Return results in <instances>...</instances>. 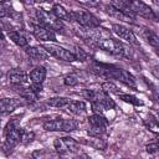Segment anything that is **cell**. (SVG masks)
Returning <instances> with one entry per match:
<instances>
[{
	"mask_svg": "<svg viewBox=\"0 0 159 159\" xmlns=\"http://www.w3.org/2000/svg\"><path fill=\"white\" fill-rule=\"evenodd\" d=\"M68 103H70V99L66 97H55L48 101V104L52 107H63V106H67Z\"/></svg>",
	"mask_w": 159,
	"mask_h": 159,
	"instance_id": "cell-22",
	"label": "cell"
},
{
	"mask_svg": "<svg viewBox=\"0 0 159 159\" xmlns=\"http://www.w3.org/2000/svg\"><path fill=\"white\" fill-rule=\"evenodd\" d=\"M77 128V122L73 119H53L43 123V129L48 132H71Z\"/></svg>",
	"mask_w": 159,
	"mask_h": 159,
	"instance_id": "cell-2",
	"label": "cell"
},
{
	"mask_svg": "<svg viewBox=\"0 0 159 159\" xmlns=\"http://www.w3.org/2000/svg\"><path fill=\"white\" fill-rule=\"evenodd\" d=\"M102 89L104 91V93H118L117 86L113 84L112 82H104V83H102Z\"/></svg>",
	"mask_w": 159,
	"mask_h": 159,
	"instance_id": "cell-23",
	"label": "cell"
},
{
	"mask_svg": "<svg viewBox=\"0 0 159 159\" xmlns=\"http://www.w3.org/2000/svg\"><path fill=\"white\" fill-rule=\"evenodd\" d=\"M7 80L14 84H24L27 82V75L21 68H12L7 72Z\"/></svg>",
	"mask_w": 159,
	"mask_h": 159,
	"instance_id": "cell-14",
	"label": "cell"
},
{
	"mask_svg": "<svg viewBox=\"0 0 159 159\" xmlns=\"http://www.w3.org/2000/svg\"><path fill=\"white\" fill-rule=\"evenodd\" d=\"M53 145H55V149L63 154V153H70V152H76L77 148H78V143L71 138V137H63V138H57L55 142H53Z\"/></svg>",
	"mask_w": 159,
	"mask_h": 159,
	"instance_id": "cell-10",
	"label": "cell"
},
{
	"mask_svg": "<svg viewBox=\"0 0 159 159\" xmlns=\"http://www.w3.org/2000/svg\"><path fill=\"white\" fill-rule=\"evenodd\" d=\"M112 30L119 39H122V40H124V41H127L129 43H135L137 42L135 41L137 39H135V36H134V34H133V31L130 29H128V27H125L123 25H119V24H114L112 26Z\"/></svg>",
	"mask_w": 159,
	"mask_h": 159,
	"instance_id": "cell-13",
	"label": "cell"
},
{
	"mask_svg": "<svg viewBox=\"0 0 159 159\" xmlns=\"http://www.w3.org/2000/svg\"><path fill=\"white\" fill-rule=\"evenodd\" d=\"M60 21H62V20H66V21H70L71 19H72V16H71V12H68L63 6H61L60 4H56V5H53V7H52V11H51Z\"/></svg>",
	"mask_w": 159,
	"mask_h": 159,
	"instance_id": "cell-18",
	"label": "cell"
},
{
	"mask_svg": "<svg viewBox=\"0 0 159 159\" xmlns=\"http://www.w3.org/2000/svg\"><path fill=\"white\" fill-rule=\"evenodd\" d=\"M9 37L20 47H24V46H27V39L20 32V31H9Z\"/></svg>",
	"mask_w": 159,
	"mask_h": 159,
	"instance_id": "cell-19",
	"label": "cell"
},
{
	"mask_svg": "<svg viewBox=\"0 0 159 159\" xmlns=\"http://www.w3.org/2000/svg\"><path fill=\"white\" fill-rule=\"evenodd\" d=\"M42 48L47 52V55H51V56H53V57H56V58H58V60H62V61H66V62L75 61L73 55H72L68 50H66V48H63V47H61V46L45 45Z\"/></svg>",
	"mask_w": 159,
	"mask_h": 159,
	"instance_id": "cell-9",
	"label": "cell"
},
{
	"mask_svg": "<svg viewBox=\"0 0 159 159\" xmlns=\"http://www.w3.org/2000/svg\"><path fill=\"white\" fill-rule=\"evenodd\" d=\"M32 34L39 41H55L56 40L55 32L51 29L45 27L40 24L32 26Z\"/></svg>",
	"mask_w": 159,
	"mask_h": 159,
	"instance_id": "cell-11",
	"label": "cell"
},
{
	"mask_svg": "<svg viewBox=\"0 0 159 159\" xmlns=\"http://www.w3.org/2000/svg\"><path fill=\"white\" fill-rule=\"evenodd\" d=\"M7 15V7L4 4H0V17H5Z\"/></svg>",
	"mask_w": 159,
	"mask_h": 159,
	"instance_id": "cell-29",
	"label": "cell"
},
{
	"mask_svg": "<svg viewBox=\"0 0 159 159\" xmlns=\"http://www.w3.org/2000/svg\"><path fill=\"white\" fill-rule=\"evenodd\" d=\"M107 11H108V14H109V15H112L113 17H117V19L123 20V21H125V22H133V21H134V15H133V14H128V12L120 11V10H118V9L113 7L111 4L108 5Z\"/></svg>",
	"mask_w": 159,
	"mask_h": 159,
	"instance_id": "cell-15",
	"label": "cell"
},
{
	"mask_svg": "<svg viewBox=\"0 0 159 159\" xmlns=\"http://www.w3.org/2000/svg\"><path fill=\"white\" fill-rule=\"evenodd\" d=\"M46 77V68L43 66H36L30 72V78L34 84H41Z\"/></svg>",
	"mask_w": 159,
	"mask_h": 159,
	"instance_id": "cell-16",
	"label": "cell"
},
{
	"mask_svg": "<svg viewBox=\"0 0 159 159\" xmlns=\"http://www.w3.org/2000/svg\"><path fill=\"white\" fill-rule=\"evenodd\" d=\"M72 55H73V57H75V60H80V61H84L86 58H87V55L81 50V48H78V47H75V51H70Z\"/></svg>",
	"mask_w": 159,
	"mask_h": 159,
	"instance_id": "cell-25",
	"label": "cell"
},
{
	"mask_svg": "<svg viewBox=\"0 0 159 159\" xmlns=\"http://www.w3.org/2000/svg\"><path fill=\"white\" fill-rule=\"evenodd\" d=\"M144 36H145L147 41H148V42H149L152 46H154V47H158V45H159V39H158L157 34H154L152 30H148V29H145V31H144Z\"/></svg>",
	"mask_w": 159,
	"mask_h": 159,
	"instance_id": "cell-21",
	"label": "cell"
},
{
	"mask_svg": "<svg viewBox=\"0 0 159 159\" xmlns=\"http://www.w3.org/2000/svg\"><path fill=\"white\" fill-rule=\"evenodd\" d=\"M34 137H35V134L31 132V133H27V132H22V137H21V142H24V143H29V142H31L32 139H34Z\"/></svg>",
	"mask_w": 159,
	"mask_h": 159,
	"instance_id": "cell-27",
	"label": "cell"
},
{
	"mask_svg": "<svg viewBox=\"0 0 159 159\" xmlns=\"http://www.w3.org/2000/svg\"><path fill=\"white\" fill-rule=\"evenodd\" d=\"M17 122H19V120H17L16 118H14V119H11V120L7 123V125H6V128H5V143H4V145H2V150L6 152V154L9 153L7 150L11 152V149H12L16 144H19V143L21 142V137H22L24 129H21V128L19 127Z\"/></svg>",
	"mask_w": 159,
	"mask_h": 159,
	"instance_id": "cell-1",
	"label": "cell"
},
{
	"mask_svg": "<svg viewBox=\"0 0 159 159\" xmlns=\"http://www.w3.org/2000/svg\"><path fill=\"white\" fill-rule=\"evenodd\" d=\"M67 107L75 114H82L86 112V103L82 101H72L67 104Z\"/></svg>",
	"mask_w": 159,
	"mask_h": 159,
	"instance_id": "cell-20",
	"label": "cell"
},
{
	"mask_svg": "<svg viewBox=\"0 0 159 159\" xmlns=\"http://www.w3.org/2000/svg\"><path fill=\"white\" fill-rule=\"evenodd\" d=\"M107 76L108 77H112V78H116L120 82H123L124 84L127 86H130V87H135V80L134 77L125 70L123 68H118V67H109L107 66Z\"/></svg>",
	"mask_w": 159,
	"mask_h": 159,
	"instance_id": "cell-6",
	"label": "cell"
},
{
	"mask_svg": "<svg viewBox=\"0 0 159 159\" xmlns=\"http://www.w3.org/2000/svg\"><path fill=\"white\" fill-rule=\"evenodd\" d=\"M0 77H1V71H0Z\"/></svg>",
	"mask_w": 159,
	"mask_h": 159,
	"instance_id": "cell-32",
	"label": "cell"
},
{
	"mask_svg": "<svg viewBox=\"0 0 159 159\" xmlns=\"http://www.w3.org/2000/svg\"><path fill=\"white\" fill-rule=\"evenodd\" d=\"M119 98H120V99H123L124 102L133 103V104H135V106H140V104H142V102H140L137 97H133V96H129V94H120V96H119Z\"/></svg>",
	"mask_w": 159,
	"mask_h": 159,
	"instance_id": "cell-24",
	"label": "cell"
},
{
	"mask_svg": "<svg viewBox=\"0 0 159 159\" xmlns=\"http://www.w3.org/2000/svg\"><path fill=\"white\" fill-rule=\"evenodd\" d=\"M147 152L150 153V154H155V153L158 152V144H157V143L148 144V145H147Z\"/></svg>",
	"mask_w": 159,
	"mask_h": 159,
	"instance_id": "cell-28",
	"label": "cell"
},
{
	"mask_svg": "<svg viewBox=\"0 0 159 159\" xmlns=\"http://www.w3.org/2000/svg\"><path fill=\"white\" fill-rule=\"evenodd\" d=\"M0 40H4V34H2V30L0 29Z\"/></svg>",
	"mask_w": 159,
	"mask_h": 159,
	"instance_id": "cell-30",
	"label": "cell"
},
{
	"mask_svg": "<svg viewBox=\"0 0 159 159\" xmlns=\"http://www.w3.org/2000/svg\"><path fill=\"white\" fill-rule=\"evenodd\" d=\"M71 16L80 25H82L84 27H88V29H94V27H97L99 25V20L93 14H91L89 11H86V10L71 11Z\"/></svg>",
	"mask_w": 159,
	"mask_h": 159,
	"instance_id": "cell-4",
	"label": "cell"
},
{
	"mask_svg": "<svg viewBox=\"0 0 159 159\" xmlns=\"http://www.w3.org/2000/svg\"><path fill=\"white\" fill-rule=\"evenodd\" d=\"M36 16H37V20L40 22V25L45 26V27H48L51 29L52 31L53 30H60L63 27L62 25V21H60L52 12L50 11H46L43 9H39L36 10Z\"/></svg>",
	"mask_w": 159,
	"mask_h": 159,
	"instance_id": "cell-3",
	"label": "cell"
},
{
	"mask_svg": "<svg viewBox=\"0 0 159 159\" xmlns=\"http://www.w3.org/2000/svg\"><path fill=\"white\" fill-rule=\"evenodd\" d=\"M63 82H65L66 86L72 87V86H76L78 83V80H77V76L76 75H70V76H66L65 77V81Z\"/></svg>",
	"mask_w": 159,
	"mask_h": 159,
	"instance_id": "cell-26",
	"label": "cell"
},
{
	"mask_svg": "<svg viewBox=\"0 0 159 159\" xmlns=\"http://www.w3.org/2000/svg\"><path fill=\"white\" fill-rule=\"evenodd\" d=\"M29 159H36V158H35V157H34V155H32V157H30V158H29Z\"/></svg>",
	"mask_w": 159,
	"mask_h": 159,
	"instance_id": "cell-31",
	"label": "cell"
},
{
	"mask_svg": "<svg viewBox=\"0 0 159 159\" xmlns=\"http://www.w3.org/2000/svg\"><path fill=\"white\" fill-rule=\"evenodd\" d=\"M88 123H89V129H88V134L96 138H99V135H102L106 132L107 128V119L101 116V114H93L88 118Z\"/></svg>",
	"mask_w": 159,
	"mask_h": 159,
	"instance_id": "cell-5",
	"label": "cell"
},
{
	"mask_svg": "<svg viewBox=\"0 0 159 159\" xmlns=\"http://www.w3.org/2000/svg\"><path fill=\"white\" fill-rule=\"evenodd\" d=\"M24 106V101L20 98H1L0 99V114L11 113L17 107Z\"/></svg>",
	"mask_w": 159,
	"mask_h": 159,
	"instance_id": "cell-12",
	"label": "cell"
},
{
	"mask_svg": "<svg viewBox=\"0 0 159 159\" xmlns=\"http://www.w3.org/2000/svg\"><path fill=\"white\" fill-rule=\"evenodd\" d=\"M26 53L35 58V60H46L48 57L47 52L42 48V47H37V46H31V47H27L26 48Z\"/></svg>",
	"mask_w": 159,
	"mask_h": 159,
	"instance_id": "cell-17",
	"label": "cell"
},
{
	"mask_svg": "<svg viewBox=\"0 0 159 159\" xmlns=\"http://www.w3.org/2000/svg\"><path fill=\"white\" fill-rule=\"evenodd\" d=\"M98 47L102 48L106 52H109L112 55H119L122 56L124 53V46L120 41L114 39H102L98 40Z\"/></svg>",
	"mask_w": 159,
	"mask_h": 159,
	"instance_id": "cell-7",
	"label": "cell"
},
{
	"mask_svg": "<svg viewBox=\"0 0 159 159\" xmlns=\"http://www.w3.org/2000/svg\"><path fill=\"white\" fill-rule=\"evenodd\" d=\"M128 10L132 14H138L143 17L155 20V14L154 11L143 1H128Z\"/></svg>",
	"mask_w": 159,
	"mask_h": 159,
	"instance_id": "cell-8",
	"label": "cell"
}]
</instances>
